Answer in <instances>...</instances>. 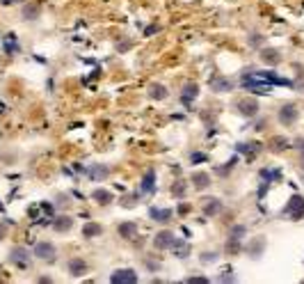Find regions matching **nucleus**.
Masks as SVG:
<instances>
[{
  "instance_id": "6e6552de",
  "label": "nucleus",
  "mask_w": 304,
  "mask_h": 284,
  "mask_svg": "<svg viewBox=\"0 0 304 284\" xmlns=\"http://www.w3.org/2000/svg\"><path fill=\"white\" fill-rule=\"evenodd\" d=\"M256 76H258V78H263L265 83H270V85H286V87H293V83H291V80L279 78L277 73H272V71H258Z\"/></svg>"
},
{
  "instance_id": "9d476101",
  "label": "nucleus",
  "mask_w": 304,
  "mask_h": 284,
  "mask_svg": "<svg viewBox=\"0 0 304 284\" xmlns=\"http://www.w3.org/2000/svg\"><path fill=\"white\" fill-rule=\"evenodd\" d=\"M172 209H158V206H151L149 209V218L151 220H158V222H167V220H172Z\"/></svg>"
},
{
  "instance_id": "4be33fe9",
  "label": "nucleus",
  "mask_w": 304,
  "mask_h": 284,
  "mask_svg": "<svg viewBox=\"0 0 304 284\" xmlns=\"http://www.w3.org/2000/svg\"><path fill=\"white\" fill-rule=\"evenodd\" d=\"M85 268H87V264L83 259H71V261H69V271H71V275H76V278H80V275L85 273Z\"/></svg>"
},
{
  "instance_id": "2eb2a0df",
  "label": "nucleus",
  "mask_w": 304,
  "mask_h": 284,
  "mask_svg": "<svg viewBox=\"0 0 304 284\" xmlns=\"http://www.w3.org/2000/svg\"><path fill=\"white\" fill-rule=\"evenodd\" d=\"M12 261L19 266H26L28 261H30V254H28L26 248H14L12 250Z\"/></svg>"
},
{
  "instance_id": "f03ea898",
  "label": "nucleus",
  "mask_w": 304,
  "mask_h": 284,
  "mask_svg": "<svg viewBox=\"0 0 304 284\" xmlns=\"http://www.w3.org/2000/svg\"><path fill=\"white\" fill-rule=\"evenodd\" d=\"M284 216L288 220H302L304 218V197L302 195H293L288 204L284 206Z\"/></svg>"
},
{
  "instance_id": "5701e85b",
  "label": "nucleus",
  "mask_w": 304,
  "mask_h": 284,
  "mask_svg": "<svg viewBox=\"0 0 304 284\" xmlns=\"http://www.w3.org/2000/svg\"><path fill=\"white\" fill-rule=\"evenodd\" d=\"M197 94H199V87H197V85H192V83H190V85H185V92L181 94V99H183L185 103H190L192 99H197Z\"/></svg>"
},
{
  "instance_id": "a211bd4d",
  "label": "nucleus",
  "mask_w": 304,
  "mask_h": 284,
  "mask_svg": "<svg viewBox=\"0 0 304 284\" xmlns=\"http://www.w3.org/2000/svg\"><path fill=\"white\" fill-rule=\"evenodd\" d=\"M261 60L268 62V64H279V62H281V55H279L275 48H265V51H261Z\"/></svg>"
},
{
  "instance_id": "bb28decb",
  "label": "nucleus",
  "mask_w": 304,
  "mask_h": 284,
  "mask_svg": "<svg viewBox=\"0 0 304 284\" xmlns=\"http://www.w3.org/2000/svg\"><path fill=\"white\" fill-rule=\"evenodd\" d=\"M245 234H247V229H245L243 225H236L231 231H229V238H233V241H243Z\"/></svg>"
},
{
  "instance_id": "393cba45",
  "label": "nucleus",
  "mask_w": 304,
  "mask_h": 284,
  "mask_svg": "<svg viewBox=\"0 0 304 284\" xmlns=\"http://www.w3.org/2000/svg\"><path fill=\"white\" fill-rule=\"evenodd\" d=\"M238 152H245V154H249V156H254L256 152H261V145H258V142H243V145H238Z\"/></svg>"
},
{
  "instance_id": "f3484780",
  "label": "nucleus",
  "mask_w": 304,
  "mask_h": 284,
  "mask_svg": "<svg viewBox=\"0 0 304 284\" xmlns=\"http://www.w3.org/2000/svg\"><path fill=\"white\" fill-rule=\"evenodd\" d=\"M172 250H174V254H176L179 259H185L188 254H190V245L185 243V241H179V238H176V241L172 243Z\"/></svg>"
},
{
  "instance_id": "4468645a",
  "label": "nucleus",
  "mask_w": 304,
  "mask_h": 284,
  "mask_svg": "<svg viewBox=\"0 0 304 284\" xmlns=\"http://www.w3.org/2000/svg\"><path fill=\"white\" fill-rule=\"evenodd\" d=\"M192 184H194V188L204 190V188L211 186V177H208L206 172H194V174H192Z\"/></svg>"
},
{
  "instance_id": "72a5a7b5",
  "label": "nucleus",
  "mask_w": 304,
  "mask_h": 284,
  "mask_svg": "<svg viewBox=\"0 0 304 284\" xmlns=\"http://www.w3.org/2000/svg\"><path fill=\"white\" fill-rule=\"evenodd\" d=\"M188 282H190V284H194V282H197V284H206L208 280H206V278H190Z\"/></svg>"
},
{
  "instance_id": "7c9ffc66",
  "label": "nucleus",
  "mask_w": 304,
  "mask_h": 284,
  "mask_svg": "<svg viewBox=\"0 0 304 284\" xmlns=\"http://www.w3.org/2000/svg\"><path fill=\"white\" fill-rule=\"evenodd\" d=\"M172 192L176 195V197H183V192H185V184H176L172 188Z\"/></svg>"
},
{
  "instance_id": "c85d7f7f",
  "label": "nucleus",
  "mask_w": 304,
  "mask_h": 284,
  "mask_svg": "<svg viewBox=\"0 0 304 284\" xmlns=\"http://www.w3.org/2000/svg\"><path fill=\"white\" fill-rule=\"evenodd\" d=\"M261 179H268V184H270V179H279V172L277 170H263L261 172Z\"/></svg>"
},
{
  "instance_id": "e433bc0d",
  "label": "nucleus",
  "mask_w": 304,
  "mask_h": 284,
  "mask_svg": "<svg viewBox=\"0 0 304 284\" xmlns=\"http://www.w3.org/2000/svg\"><path fill=\"white\" fill-rule=\"evenodd\" d=\"M302 165H304V156H302Z\"/></svg>"
},
{
  "instance_id": "473e14b6",
  "label": "nucleus",
  "mask_w": 304,
  "mask_h": 284,
  "mask_svg": "<svg viewBox=\"0 0 304 284\" xmlns=\"http://www.w3.org/2000/svg\"><path fill=\"white\" fill-rule=\"evenodd\" d=\"M199 160H206V154H192V163H199Z\"/></svg>"
},
{
  "instance_id": "7ed1b4c3",
  "label": "nucleus",
  "mask_w": 304,
  "mask_h": 284,
  "mask_svg": "<svg viewBox=\"0 0 304 284\" xmlns=\"http://www.w3.org/2000/svg\"><path fill=\"white\" fill-rule=\"evenodd\" d=\"M174 241H176V234H174V231H169V229L158 231L156 238H153V248H156V250H167V248H172Z\"/></svg>"
},
{
  "instance_id": "412c9836",
  "label": "nucleus",
  "mask_w": 304,
  "mask_h": 284,
  "mask_svg": "<svg viewBox=\"0 0 304 284\" xmlns=\"http://www.w3.org/2000/svg\"><path fill=\"white\" fill-rule=\"evenodd\" d=\"M92 197L99 202V204H110L112 202V192L110 190H103V188H96V190L92 192Z\"/></svg>"
},
{
  "instance_id": "dca6fc26",
  "label": "nucleus",
  "mask_w": 304,
  "mask_h": 284,
  "mask_svg": "<svg viewBox=\"0 0 304 284\" xmlns=\"http://www.w3.org/2000/svg\"><path fill=\"white\" fill-rule=\"evenodd\" d=\"M53 227H55V231H69L73 227V218H69V216H57V218L53 220Z\"/></svg>"
},
{
  "instance_id": "20e7f679",
  "label": "nucleus",
  "mask_w": 304,
  "mask_h": 284,
  "mask_svg": "<svg viewBox=\"0 0 304 284\" xmlns=\"http://www.w3.org/2000/svg\"><path fill=\"white\" fill-rule=\"evenodd\" d=\"M298 108L293 106V103H286V106H281L279 108V122L284 126H291V124H295L298 122Z\"/></svg>"
},
{
  "instance_id": "b1692460",
  "label": "nucleus",
  "mask_w": 304,
  "mask_h": 284,
  "mask_svg": "<svg viewBox=\"0 0 304 284\" xmlns=\"http://www.w3.org/2000/svg\"><path fill=\"white\" fill-rule=\"evenodd\" d=\"M149 96H151V99L163 101L167 96V90L163 85H151V87H149Z\"/></svg>"
},
{
  "instance_id": "1a4fd4ad",
  "label": "nucleus",
  "mask_w": 304,
  "mask_h": 284,
  "mask_svg": "<svg viewBox=\"0 0 304 284\" xmlns=\"http://www.w3.org/2000/svg\"><path fill=\"white\" fill-rule=\"evenodd\" d=\"M238 110H240V115H245V117H254V115L258 113V103L254 99H243L238 103Z\"/></svg>"
},
{
  "instance_id": "9b49d317",
  "label": "nucleus",
  "mask_w": 304,
  "mask_h": 284,
  "mask_svg": "<svg viewBox=\"0 0 304 284\" xmlns=\"http://www.w3.org/2000/svg\"><path fill=\"white\" fill-rule=\"evenodd\" d=\"M108 174H110V170H108L106 165H89L87 167V177L92 179V181H103Z\"/></svg>"
},
{
  "instance_id": "0eeeda50",
  "label": "nucleus",
  "mask_w": 304,
  "mask_h": 284,
  "mask_svg": "<svg viewBox=\"0 0 304 284\" xmlns=\"http://www.w3.org/2000/svg\"><path fill=\"white\" fill-rule=\"evenodd\" d=\"M211 87H213V92H231L233 83L229 78H224V76H213V78H211Z\"/></svg>"
},
{
  "instance_id": "2f4dec72",
  "label": "nucleus",
  "mask_w": 304,
  "mask_h": 284,
  "mask_svg": "<svg viewBox=\"0 0 304 284\" xmlns=\"http://www.w3.org/2000/svg\"><path fill=\"white\" fill-rule=\"evenodd\" d=\"M215 259H218V254H215V252H213V254H211V252H206L204 257H201V261H215Z\"/></svg>"
},
{
  "instance_id": "c756f323",
  "label": "nucleus",
  "mask_w": 304,
  "mask_h": 284,
  "mask_svg": "<svg viewBox=\"0 0 304 284\" xmlns=\"http://www.w3.org/2000/svg\"><path fill=\"white\" fill-rule=\"evenodd\" d=\"M272 142H275V147H272L275 152H281V149H286V147H288V142H286L284 138H275Z\"/></svg>"
},
{
  "instance_id": "c9c22d12",
  "label": "nucleus",
  "mask_w": 304,
  "mask_h": 284,
  "mask_svg": "<svg viewBox=\"0 0 304 284\" xmlns=\"http://www.w3.org/2000/svg\"><path fill=\"white\" fill-rule=\"evenodd\" d=\"M0 2H2V5H12L14 0H0Z\"/></svg>"
},
{
  "instance_id": "423d86ee",
  "label": "nucleus",
  "mask_w": 304,
  "mask_h": 284,
  "mask_svg": "<svg viewBox=\"0 0 304 284\" xmlns=\"http://www.w3.org/2000/svg\"><path fill=\"white\" fill-rule=\"evenodd\" d=\"M34 254H37L39 259L53 261V259H55V245L53 243H37V245H34Z\"/></svg>"
},
{
  "instance_id": "f8f14e48",
  "label": "nucleus",
  "mask_w": 304,
  "mask_h": 284,
  "mask_svg": "<svg viewBox=\"0 0 304 284\" xmlns=\"http://www.w3.org/2000/svg\"><path fill=\"white\" fill-rule=\"evenodd\" d=\"M156 190V172L146 170L144 179H142V186H139V192H153Z\"/></svg>"
},
{
  "instance_id": "cd10ccee",
  "label": "nucleus",
  "mask_w": 304,
  "mask_h": 284,
  "mask_svg": "<svg viewBox=\"0 0 304 284\" xmlns=\"http://www.w3.org/2000/svg\"><path fill=\"white\" fill-rule=\"evenodd\" d=\"M37 12H39V9H37V7H30V5H28L26 7V9H23V16H26V19H37Z\"/></svg>"
},
{
  "instance_id": "f257e3e1",
  "label": "nucleus",
  "mask_w": 304,
  "mask_h": 284,
  "mask_svg": "<svg viewBox=\"0 0 304 284\" xmlns=\"http://www.w3.org/2000/svg\"><path fill=\"white\" fill-rule=\"evenodd\" d=\"M243 87L245 90H249V92H254V94H270V90H272L270 83H265L263 78H258L256 73H245Z\"/></svg>"
},
{
  "instance_id": "a878e982",
  "label": "nucleus",
  "mask_w": 304,
  "mask_h": 284,
  "mask_svg": "<svg viewBox=\"0 0 304 284\" xmlns=\"http://www.w3.org/2000/svg\"><path fill=\"white\" fill-rule=\"evenodd\" d=\"M263 245H265L263 238H256V241L249 245V254H251V257H258V254L263 252Z\"/></svg>"
},
{
  "instance_id": "39448f33",
  "label": "nucleus",
  "mask_w": 304,
  "mask_h": 284,
  "mask_svg": "<svg viewBox=\"0 0 304 284\" xmlns=\"http://www.w3.org/2000/svg\"><path fill=\"white\" fill-rule=\"evenodd\" d=\"M112 284H135L138 282V273L131 271V268H124V271H114L112 278H110Z\"/></svg>"
},
{
  "instance_id": "aec40b11",
  "label": "nucleus",
  "mask_w": 304,
  "mask_h": 284,
  "mask_svg": "<svg viewBox=\"0 0 304 284\" xmlns=\"http://www.w3.org/2000/svg\"><path fill=\"white\" fill-rule=\"evenodd\" d=\"M117 231H119V236H124V238H133L138 234V227H135V222H121V225L117 227Z\"/></svg>"
},
{
  "instance_id": "6ab92c4d",
  "label": "nucleus",
  "mask_w": 304,
  "mask_h": 284,
  "mask_svg": "<svg viewBox=\"0 0 304 284\" xmlns=\"http://www.w3.org/2000/svg\"><path fill=\"white\" fill-rule=\"evenodd\" d=\"M101 234H103V227L96 225V222H87L83 227V236L85 238H94V236H101Z\"/></svg>"
},
{
  "instance_id": "ddd939ff",
  "label": "nucleus",
  "mask_w": 304,
  "mask_h": 284,
  "mask_svg": "<svg viewBox=\"0 0 304 284\" xmlns=\"http://www.w3.org/2000/svg\"><path fill=\"white\" fill-rule=\"evenodd\" d=\"M222 211V202L215 197H211L208 202L204 204V213H206V218H213V216H218V213Z\"/></svg>"
},
{
  "instance_id": "f704fd0d",
  "label": "nucleus",
  "mask_w": 304,
  "mask_h": 284,
  "mask_svg": "<svg viewBox=\"0 0 304 284\" xmlns=\"http://www.w3.org/2000/svg\"><path fill=\"white\" fill-rule=\"evenodd\" d=\"M5 234H7V227L2 225V222H0V241H2V238H5Z\"/></svg>"
}]
</instances>
